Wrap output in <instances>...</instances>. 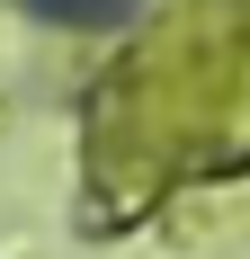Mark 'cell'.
<instances>
[{
  "instance_id": "6da1fadb",
  "label": "cell",
  "mask_w": 250,
  "mask_h": 259,
  "mask_svg": "<svg viewBox=\"0 0 250 259\" xmlns=\"http://www.w3.org/2000/svg\"><path fill=\"white\" fill-rule=\"evenodd\" d=\"M45 9H54V18H116L125 0H45Z\"/></svg>"
}]
</instances>
